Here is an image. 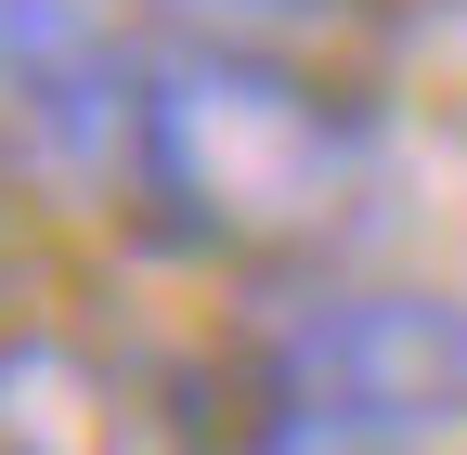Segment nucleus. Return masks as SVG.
I'll list each match as a JSON object with an SVG mask.
<instances>
[{"label":"nucleus","mask_w":467,"mask_h":455,"mask_svg":"<svg viewBox=\"0 0 467 455\" xmlns=\"http://www.w3.org/2000/svg\"><path fill=\"white\" fill-rule=\"evenodd\" d=\"M364 104H337L312 66L247 39H169L143 52V118H130V183L156 196L169 235L234 248V260H299L325 248L364 196Z\"/></svg>","instance_id":"1"},{"label":"nucleus","mask_w":467,"mask_h":455,"mask_svg":"<svg viewBox=\"0 0 467 455\" xmlns=\"http://www.w3.org/2000/svg\"><path fill=\"white\" fill-rule=\"evenodd\" d=\"M247 417L337 429L377 455H441L467 429V300L454 287H312L247 352Z\"/></svg>","instance_id":"2"},{"label":"nucleus","mask_w":467,"mask_h":455,"mask_svg":"<svg viewBox=\"0 0 467 455\" xmlns=\"http://www.w3.org/2000/svg\"><path fill=\"white\" fill-rule=\"evenodd\" d=\"M0 104L52 143V156H130L143 118V52L117 26V0H0Z\"/></svg>","instance_id":"3"},{"label":"nucleus","mask_w":467,"mask_h":455,"mask_svg":"<svg viewBox=\"0 0 467 455\" xmlns=\"http://www.w3.org/2000/svg\"><path fill=\"white\" fill-rule=\"evenodd\" d=\"M195 39H247V52H273V39H299V26H325L337 0H169Z\"/></svg>","instance_id":"4"}]
</instances>
